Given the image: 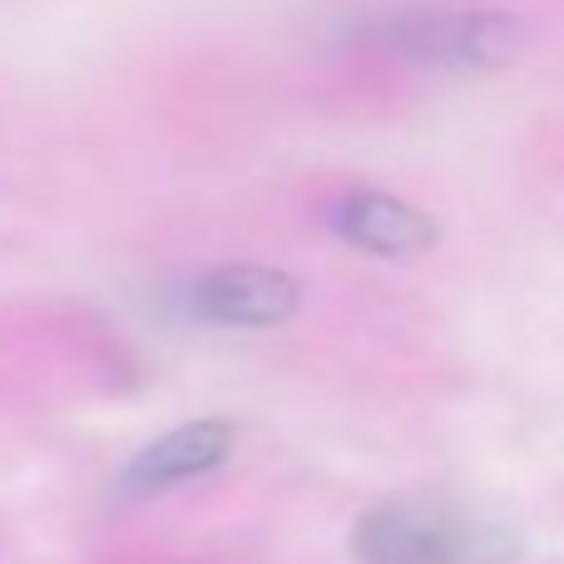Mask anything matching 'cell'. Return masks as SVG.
Wrapping results in <instances>:
<instances>
[{"label": "cell", "instance_id": "cell-1", "mask_svg": "<svg viewBox=\"0 0 564 564\" xmlns=\"http://www.w3.org/2000/svg\"><path fill=\"white\" fill-rule=\"evenodd\" d=\"M351 555L361 564H510L520 555V540L500 520L466 506L397 500L357 520Z\"/></svg>", "mask_w": 564, "mask_h": 564}, {"label": "cell", "instance_id": "cell-2", "mask_svg": "<svg viewBox=\"0 0 564 564\" xmlns=\"http://www.w3.org/2000/svg\"><path fill=\"white\" fill-rule=\"evenodd\" d=\"M377 35L401 59L436 69H500L525 45V25L500 10H406Z\"/></svg>", "mask_w": 564, "mask_h": 564}, {"label": "cell", "instance_id": "cell-3", "mask_svg": "<svg viewBox=\"0 0 564 564\" xmlns=\"http://www.w3.org/2000/svg\"><path fill=\"white\" fill-rule=\"evenodd\" d=\"M184 302L198 322H218V327H278V322L297 317L302 288L278 268L238 263L194 278Z\"/></svg>", "mask_w": 564, "mask_h": 564}, {"label": "cell", "instance_id": "cell-4", "mask_svg": "<svg viewBox=\"0 0 564 564\" xmlns=\"http://www.w3.org/2000/svg\"><path fill=\"white\" fill-rule=\"evenodd\" d=\"M228 451H234V426H228V421H188V426L149 441L124 466L119 486H124L129 496H154V490L184 486V480H198V476H208V470H218L228 460Z\"/></svg>", "mask_w": 564, "mask_h": 564}, {"label": "cell", "instance_id": "cell-5", "mask_svg": "<svg viewBox=\"0 0 564 564\" xmlns=\"http://www.w3.org/2000/svg\"><path fill=\"white\" fill-rule=\"evenodd\" d=\"M332 228H337L351 248L377 253V258H411L436 243V224H431L421 208L401 204V198H391V194L341 198L337 214H332Z\"/></svg>", "mask_w": 564, "mask_h": 564}]
</instances>
